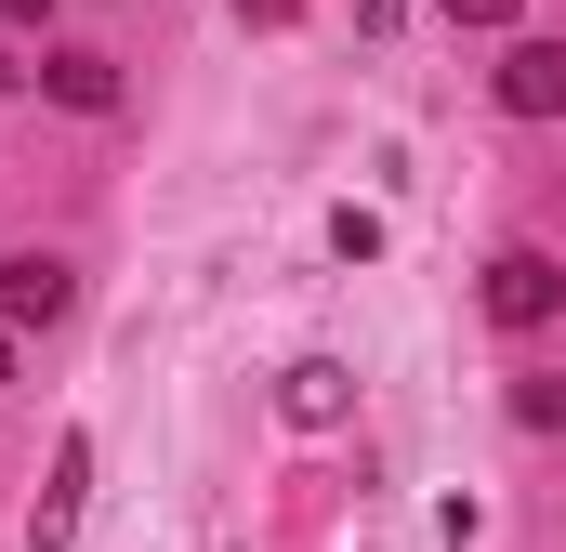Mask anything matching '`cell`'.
Masks as SVG:
<instances>
[{
	"label": "cell",
	"instance_id": "obj_1",
	"mask_svg": "<svg viewBox=\"0 0 566 552\" xmlns=\"http://www.w3.org/2000/svg\"><path fill=\"white\" fill-rule=\"evenodd\" d=\"M80 513H93V434L53 447V474H40V500H27V552H66V540H80Z\"/></svg>",
	"mask_w": 566,
	"mask_h": 552
},
{
	"label": "cell",
	"instance_id": "obj_2",
	"mask_svg": "<svg viewBox=\"0 0 566 552\" xmlns=\"http://www.w3.org/2000/svg\"><path fill=\"white\" fill-rule=\"evenodd\" d=\"M488 316H501V329H554L566 316V264L554 251H501V264H488Z\"/></svg>",
	"mask_w": 566,
	"mask_h": 552
},
{
	"label": "cell",
	"instance_id": "obj_3",
	"mask_svg": "<svg viewBox=\"0 0 566 552\" xmlns=\"http://www.w3.org/2000/svg\"><path fill=\"white\" fill-rule=\"evenodd\" d=\"M66 302H80V276L53 264V251H13V264H0V329H53Z\"/></svg>",
	"mask_w": 566,
	"mask_h": 552
},
{
	"label": "cell",
	"instance_id": "obj_4",
	"mask_svg": "<svg viewBox=\"0 0 566 552\" xmlns=\"http://www.w3.org/2000/svg\"><path fill=\"white\" fill-rule=\"evenodd\" d=\"M27 79H40L66 119H119V66H106V53H80V40H66V53H40Z\"/></svg>",
	"mask_w": 566,
	"mask_h": 552
},
{
	"label": "cell",
	"instance_id": "obj_5",
	"mask_svg": "<svg viewBox=\"0 0 566 552\" xmlns=\"http://www.w3.org/2000/svg\"><path fill=\"white\" fill-rule=\"evenodd\" d=\"M501 106L514 119H566V40H514L501 53Z\"/></svg>",
	"mask_w": 566,
	"mask_h": 552
},
{
	"label": "cell",
	"instance_id": "obj_6",
	"mask_svg": "<svg viewBox=\"0 0 566 552\" xmlns=\"http://www.w3.org/2000/svg\"><path fill=\"white\" fill-rule=\"evenodd\" d=\"M343 408H356V369H329V355H303V369L277 382V421H290V434H329Z\"/></svg>",
	"mask_w": 566,
	"mask_h": 552
},
{
	"label": "cell",
	"instance_id": "obj_7",
	"mask_svg": "<svg viewBox=\"0 0 566 552\" xmlns=\"http://www.w3.org/2000/svg\"><path fill=\"white\" fill-rule=\"evenodd\" d=\"M329 251L343 264H382V211H329Z\"/></svg>",
	"mask_w": 566,
	"mask_h": 552
},
{
	"label": "cell",
	"instance_id": "obj_8",
	"mask_svg": "<svg viewBox=\"0 0 566 552\" xmlns=\"http://www.w3.org/2000/svg\"><path fill=\"white\" fill-rule=\"evenodd\" d=\"M527 0H448V26H514Z\"/></svg>",
	"mask_w": 566,
	"mask_h": 552
},
{
	"label": "cell",
	"instance_id": "obj_9",
	"mask_svg": "<svg viewBox=\"0 0 566 552\" xmlns=\"http://www.w3.org/2000/svg\"><path fill=\"white\" fill-rule=\"evenodd\" d=\"M290 13H303V0H238V26H290Z\"/></svg>",
	"mask_w": 566,
	"mask_h": 552
},
{
	"label": "cell",
	"instance_id": "obj_10",
	"mask_svg": "<svg viewBox=\"0 0 566 552\" xmlns=\"http://www.w3.org/2000/svg\"><path fill=\"white\" fill-rule=\"evenodd\" d=\"M0 13H13V26H40V13H53V0H0Z\"/></svg>",
	"mask_w": 566,
	"mask_h": 552
},
{
	"label": "cell",
	"instance_id": "obj_11",
	"mask_svg": "<svg viewBox=\"0 0 566 552\" xmlns=\"http://www.w3.org/2000/svg\"><path fill=\"white\" fill-rule=\"evenodd\" d=\"M0 382H13V329H0Z\"/></svg>",
	"mask_w": 566,
	"mask_h": 552
}]
</instances>
